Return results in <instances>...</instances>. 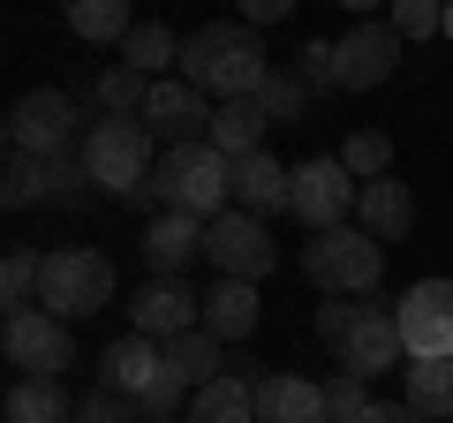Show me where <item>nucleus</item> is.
<instances>
[{
	"mask_svg": "<svg viewBox=\"0 0 453 423\" xmlns=\"http://www.w3.org/2000/svg\"><path fill=\"white\" fill-rule=\"evenodd\" d=\"M265 76H273V61H265V46H257L250 23H204V31L181 38V83H196V91L219 98V106L257 98Z\"/></svg>",
	"mask_w": 453,
	"mask_h": 423,
	"instance_id": "obj_1",
	"label": "nucleus"
},
{
	"mask_svg": "<svg viewBox=\"0 0 453 423\" xmlns=\"http://www.w3.org/2000/svg\"><path fill=\"white\" fill-rule=\"evenodd\" d=\"M159 196H166V212H189V219H219V212H234V166L219 159V151L196 136V144H166V159H159Z\"/></svg>",
	"mask_w": 453,
	"mask_h": 423,
	"instance_id": "obj_2",
	"label": "nucleus"
},
{
	"mask_svg": "<svg viewBox=\"0 0 453 423\" xmlns=\"http://www.w3.org/2000/svg\"><path fill=\"white\" fill-rule=\"evenodd\" d=\"M303 273L310 288H325L333 303H356L386 280V242H371L363 227H333V235H310L303 242Z\"/></svg>",
	"mask_w": 453,
	"mask_h": 423,
	"instance_id": "obj_3",
	"label": "nucleus"
},
{
	"mask_svg": "<svg viewBox=\"0 0 453 423\" xmlns=\"http://www.w3.org/2000/svg\"><path fill=\"white\" fill-rule=\"evenodd\" d=\"M113 303V258L91 242H61L46 250V280H38V310H53V318H91V310Z\"/></svg>",
	"mask_w": 453,
	"mask_h": 423,
	"instance_id": "obj_4",
	"label": "nucleus"
},
{
	"mask_svg": "<svg viewBox=\"0 0 453 423\" xmlns=\"http://www.w3.org/2000/svg\"><path fill=\"white\" fill-rule=\"evenodd\" d=\"M151 144H159V136H151L144 121H113V114H106V121L83 129V151H76V159H83V174H91L106 196H136L151 174H159V166H151Z\"/></svg>",
	"mask_w": 453,
	"mask_h": 423,
	"instance_id": "obj_5",
	"label": "nucleus"
},
{
	"mask_svg": "<svg viewBox=\"0 0 453 423\" xmlns=\"http://www.w3.org/2000/svg\"><path fill=\"white\" fill-rule=\"evenodd\" d=\"M76 129H83V121H76V98H68V91H23L16 114H8V159L53 166V159H68V144L83 151Z\"/></svg>",
	"mask_w": 453,
	"mask_h": 423,
	"instance_id": "obj_6",
	"label": "nucleus"
},
{
	"mask_svg": "<svg viewBox=\"0 0 453 423\" xmlns=\"http://www.w3.org/2000/svg\"><path fill=\"white\" fill-rule=\"evenodd\" d=\"M0 356L16 363L23 378H61L76 363V326L53 318V310H8L0 326Z\"/></svg>",
	"mask_w": 453,
	"mask_h": 423,
	"instance_id": "obj_7",
	"label": "nucleus"
},
{
	"mask_svg": "<svg viewBox=\"0 0 453 423\" xmlns=\"http://www.w3.org/2000/svg\"><path fill=\"white\" fill-rule=\"evenodd\" d=\"M408 363H453V280H416L393 303Z\"/></svg>",
	"mask_w": 453,
	"mask_h": 423,
	"instance_id": "obj_8",
	"label": "nucleus"
},
{
	"mask_svg": "<svg viewBox=\"0 0 453 423\" xmlns=\"http://www.w3.org/2000/svg\"><path fill=\"white\" fill-rule=\"evenodd\" d=\"M204 265L219 280H250V288H257V280L280 265V242L265 235V219H250V212H219V219L204 227Z\"/></svg>",
	"mask_w": 453,
	"mask_h": 423,
	"instance_id": "obj_9",
	"label": "nucleus"
},
{
	"mask_svg": "<svg viewBox=\"0 0 453 423\" xmlns=\"http://www.w3.org/2000/svg\"><path fill=\"white\" fill-rule=\"evenodd\" d=\"M356 196H363V181L348 174L340 159H303L295 166V189H288V212L303 219L310 235H333V227H348Z\"/></svg>",
	"mask_w": 453,
	"mask_h": 423,
	"instance_id": "obj_10",
	"label": "nucleus"
},
{
	"mask_svg": "<svg viewBox=\"0 0 453 423\" xmlns=\"http://www.w3.org/2000/svg\"><path fill=\"white\" fill-rule=\"evenodd\" d=\"M393 68H401V31L393 23H356L333 46V83L340 91H378Z\"/></svg>",
	"mask_w": 453,
	"mask_h": 423,
	"instance_id": "obj_11",
	"label": "nucleus"
},
{
	"mask_svg": "<svg viewBox=\"0 0 453 423\" xmlns=\"http://www.w3.org/2000/svg\"><path fill=\"white\" fill-rule=\"evenodd\" d=\"M340 371L356 378H386V371H408V348H401V318L386 303H363L356 326H348V348H340Z\"/></svg>",
	"mask_w": 453,
	"mask_h": 423,
	"instance_id": "obj_12",
	"label": "nucleus"
},
{
	"mask_svg": "<svg viewBox=\"0 0 453 423\" xmlns=\"http://www.w3.org/2000/svg\"><path fill=\"white\" fill-rule=\"evenodd\" d=\"M204 326V295H189L181 280H151L144 295L129 303V333H144V341H181V333Z\"/></svg>",
	"mask_w": 453,
	"mask_h": 423,
	"instance_id": "obj_13",
	"label": "nucleus"
},
{
	"mask_svg": "<svg viewBox=\"0 0 453 423\" xmlns=\"http://www.w3.org/2000/svg\"><path fill=\"white\" fill-rule=\"evenodd\" d=\"M144 121L151 136H166V144H196V129H211V106H204V91L196 83H181V76H166V83H151V98H144Z\"/></svg>",
	"mask_w": 453,
	"mask_h": 423,
	"instance_id": "obj_14",
	"label": "nucleus"
},
{
	"mask_svg": "<svg viewBox=\"0 0 453 423\" xmlns=\"http://www.w3.org/2000/svg\"><path fill=\"white\" fill-rule=\"evenodd\" d=\"M159 371H166V348L144 341V333H121V341L98 356V386L121 393V401H144V393L159 386Z\"/></svg>",
	"mask_w": 453,
	"mask_h": 423,
	"instance_id": "obj_15",
	"label": "nucleus"
},
{
	"mask_svg": "<svg viewBox=\"0 0 453 423\" xmlns=\"http://www.w3.org/2000/svg\"><path fill=\"white\" fill-rule=\"evenodd\" d=\"M257 423H333L318 378H295V371H265L257 378Z\"/></svg>",
	"mask_w": 453,
	"mask_h": 423,
	"instance_id": "obj_16",
	"label": "nucleus"
},
{
	"mask_svg": "<svg viewBox=\"0 0 453 423\" xmlns=\"http://www.w3.org/2000/svg\"><path fill=\"white\" fill-rule=\"evenodd\" d=\"M288 189H295V166H280L273 151H250V159H234V212H250V219H273V212H288Z\"/></svg>",
	"mask_w": 453,
	"mask_h": 423,
	"instance_id": "obj_17",
	"label": "nucleus"
},
{
	"mask_svg": "<svg viewBox=\"0 0 453 423\" xmlns=\"http://www.w3.org/2000/svg\"><path fill=\"white\" fill-rule=\"evenodd\" d=\"M189 258H204V219H189V212H159L144 227V265L151 280H174Z\"/></svg>",
	"mask_w": 453,
	"mask_h": 423,
	"instance_id": "obj_18",
	"label": "nucleus"
},
{
	"mask_svg": "<svg viewBox=\"0 0 453 423\" xmlns=\"http://www.w3.org/2000/svg\"><path fill=\"white\" fill-rule=\"evenodd\" d=\"M356 227L371 235V242H401L408 227H416V196H408V181H363L356 196Z\"/></svg>",
	"mask_w": 453,
	"mask_h": 423,
	"instance_id": "obj_19",
	"label": "nucleus"
},
{
	"mask_svg": "<svg viewBox=\"0 0 453 423\" xmlns=\"http://www.w3.org/2000/svg\"><path fill=\"white\" fill-rule=\"evenodd\" d=\"M257 318H265V303H257L250 280H211V295H204V333L211 341H250Z\"/></svg>",
	"mask_w": 453,
	"mask_h": 423,
	"instance_id": "obj_20",
	"label": "nucleus"
},
{
	"mask_svg": "<svg viewBox=\"0 0 453 423\" xmlns=\"http://www.w3.org/2000/svg\"><path fill=\"white\" fill-rule=\"evenodd\" d=\"M265 129H273V121H265V106H257V98H234V106H211L204 144L219 151L226 166H234V159H250V151H265Z\"/></svg>",
	"mask_w": 453,
	"mask_h": 423,
	"instance_id": "obj_21",
	"label": "nucleus"
},
{
	"mask_svg": "<svg viewBox=\"0 0 453 423\" xmlns=\"http://www.w3.org/2000/svg\"><path fill=\"white\" fill-rule=\"evenodd\" d=\"M181 423H257V378H211L204 393L189 401V416Z\"/></svg>",
	"mask_w": 453,
	"mask_h": 423,
	"instance_id": "obj_22",
	"label": "nucleus"
},
{
	"mask_svg": "<svg viewBox=\"0 0 453 423\" xmlns=\"http://www.w3.org/2000/svg\"><path fill=\"white\" fill-rule=\"evenodd\" d=\"M8 423H76V401L61 393V378H16L8 401H0Z\"/></svg>",
	"mask_w": 453,
	"mask_h": 423,
	"instance_id": "obj_23",
	"label": "nucleus"
},
{
	"mask_svg": "<svg viewBox=\"0 0 453 423\" xmlns=\"http://www.w3.org/2000/svg\"><path fill=\"white\" fill-rule=\"evenodd\" d=\"M219 363H226V341H211L204 326H196V333H181V341H166V371H174L189 393H204L211 378H226Z\"/></svg>",
	"mask_w": 453,
	"mask_h": 423,
	"instance_id": "obj_24",
	"label": "nucleus"
},
{
	"mask_svg": "<svg viewBox=\"0 0 453 423\" xmlns=\"http://www.w3.org/2000/svg\"><path fill=\"white\" fill-rule=\"evenodd\" d=\"M68 31L121 53V46H129V31H136V16H129V0H68Z\"/></svg>",
	"mask_w": 453,
	"mask_h": 423,
	"instance_id": "obj_25",
	"label": "nucleus"
},
{
	"mask_svg": "<svg viewBox=\"0 0 453 423\" xmlns=\"http://www.w3.org/2000/svg\"><path fill=\"white\" fill-rule=\"evenodd\" d=\"M121 68H136V76H151V83H166V68H181V38L166 31V23H136L129 31V46L113 53Z\"/></svg>",
	"mask_w": 453,
	"mask_h": 423,
	"instance_id": "obj_26",
	"label": "nucleus"
},
{
	"mask_svg": "<svg viewBox=\"0 0 453 423\" xmlns=\"http://www.w3.org/2000/svg\"><path fill=\"white\" fill-rule=\"evenodd\" d=\"M408 408L416 416H453V363H408Z\"/></svg>",
	"mask_w": 453,
	"mask_h": 423,
	"instance_id": "obj_27",
	"label": "nucleus"
},
{
	"mask_svg": "<svg viewBox=\"0 0 453 423\" xmlns=\"http://www.w3.org/2000/svg\"><path fill=\"white\" fill-rule=\"evenodd\" d=\"M333 159L348 166L356 181H386V174H393V136H386V129H356L348 144L333 151Z\"/></svg>",
	"mask_w": 453,
	"mask_h": 423,
	"instance_id": "obj_28",
	"label": "nucleus"
},
{
	"mask_svg": "<svg viewBox=\"0 0 453 423\" xmlns=\"http://www.w3.org/2000/svg\"><path fill=\"white\" fill-rule=\"evenodd\" d=\"M38 280H46V258L38 250H8L0 258V295H8V310H38Z\"/></svg>",
	"mask_w": 453,
	"mask_h": 423,
	"instance_id": "obj_29",
	"label": "nucleus"
},
{
	"mask_svg": "<svg viewBox=\"0 0 453 423\" xmlns=\"http://www.w3.org/2000/svg\"><path fill=\"white\" fill-rule=\"evenodd\" d=\"M325 408H333V423H363L371 416V378H356V371H333L325 378Z\"/></svg>",
	"mask_w": 453,
	"mask_h": 423,
	"instance_id": "obj_30",
	"label": "nucleus"
},
{
	"mask_svg": "<svg viewBox=\"0 0 453 423\" xmlns=\"http://www.w3.org/2000/svg\"><path fill=\"white\" fill-rule=\"evenodd\" d=\"M257 106H265V121H295L310 106V91H303V76H280V68H273L265 91H257Z\"/></svg>",
	"mask_w": 453,
	"mask_h": 423,
	"instance_id": "obj_31",
	"label": "nucleus"
},
{
	"mask_svg": "<svg viewBox=\"0 0 453 423\" xmlns=\"http://www.w3.org/2000/svg\"><path fill=\"white\" fill-rule=\"evenodd\" d=\"M386 23H393L401 38H431V31H446V8H438V0H401Z\"/></svg>",
	"mask_w": 453,
	"mask_h": 423,
	"instance_id": "obj_32",
	"label": "nucleus"
},
{
	"mask_svg": "<svg viewBox=\"0 0 453 423\" xmlns=\"http://www.w3.org/2000/svg\"><path fill=\"white\" fill-rule=\"evenodd\" d=\"M0 196H8V204H38V196H46V166H38V159H8V189H0Z\"/></svg>",
	"mask_w": 453,
	"mask_h": 423,
	"instance_id": "obj_33",
	"label": "nucleus"
},
{
	"mask_svg": "<svg viewBox=\"0 0 453 423\" xmlns=\"http://www.w3.org/2000/svg\"><path fill=\"white\" fill-rule=\"evenodd\" d=\"M76 423H144V416H136V401H121V393L98 386L91 401H76Z\"/></svg>",
	"mask_w": 453,
	"mask_h": 423,
	"instance_id": "obj_34",
	"label": "nucleus"
},
{
	"mask_svg": "<svg viewBox=\"0 0 453 423\" xmlns=\"http://www.w3.org/2000/svg\"><path fill=\"white\" fill-rule=\"evenodd\" d=\"M83 181H91V174H83V159H53L46 166V196H53V204H76Z\"/></svg>",
	"mask_w": 453,
	"mask_h": 423,
	"instance_id": "obj_35",
	"label": "nucleus"
},
{
	"mask_svg": "<svg viewBox=\"0 0 453 423\" xmlns=\"http://www.w3.org/2000/svg\"><path fill=\"white\" fill-rule=\"evenodd\" d=\"M356 310H363V303H325V310H318V341L333 348V356L348 348V326H356Z\"/></svg>",
	"mask_w": 453,
	"mask_h": 423,
	"instance_id": "obj_36",
	"label": "nucleus"
},
{
	"mask_svg": "<svg viewBox=\"0 0 453 423\" xmlns=\"http://www.w3.org/2000/svg\"><path fill=\"white\" fill-rule=\"evenodd\" d=\"M295 76H303V91H340L333 83V46H303V68Z\"/></svg>",
	"mask_w": 453,
	"mask_h": 423,
	"instance_id": "obj_37",
	"label": "nucleus"
},
{
	"mask_svg": "<svg viewBox=\"0 0 453 423\" xmlns=\"http://www.w3.org/2000/svg\"><path fill=\"white\" fill-rule=\"evenodd\" d=\"M363 423H431V416H416V408H408V401H378V408H371V416H363Z\"/></svg>",
	"mask_w": 453,
	"mask_h": 423,
	"instance_id": "obj_38",
	"label": "nucleus"
},
{
	"mask_svg": "<svg viewBox=\"0 0 453 423\" xmlns=\"http://www.w3.org/2000/svg\"><path fill=\"white\" fill-rule=\"evenodd\" d=\"M280 16H288V0H242V23H250V31H257V23H280Z\"/></svg>",
	"mask_w": 453,
	"mask_h": 423,
	"instance_id": "obj_39",
	"label": "nucleus"
},
{
	"mask_svg": "<svg viewBox=\"0 0 453 423\" xmlns=\"http://www.w3.org/2000/svg\"><path fill=\"white\" fill-rule=\"evenodd\" d=\"M446 38H453V0H446Z\"/></svg>",
	"mask_w": 453,
	"mask_h": 423,
	"instance_id": "obj_40",
	"label": "nucleus"
}]
</instances>
